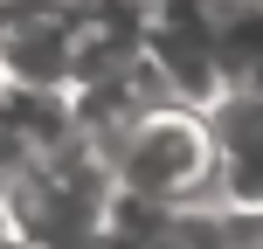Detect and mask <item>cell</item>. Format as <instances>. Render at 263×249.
Masks as SVG:
<instances>
[{
    "instance_id": "3",
    "label": "cell",
    "mask_w": 263,
    "mask_h": 249,
    "mask_svg": "<svg viewBox=\"0 0 263 249\" xmlns=\"http://www.w3.org/2000/svg\"><path fill=\"white\" fill-rule=\"evenodd\" d=\"M0 7H14V0H0Z\"/></svg>"
},
{
    "instance_id": "1",
    "label": "cell",
    "mask_w": 263,
    "mask_h": 249,
    "mask_svg": "<svg viewBox=\"0 0 263 249\" xmlns=\"http://www.w3.org/2000/svg\"><path fill=\"white\" fill-rule=\"evenodd\" d=\"M104 145V166L118 180V194H139V201H159V208H180V201H208L215 194V139H208V118L201 104H166L125 118Z\"/></svg>"
},
{
    "instance_id": "2",
    "label": "cell",
    "mask_w": 263,
    "mask_h": 249,
    "mask_svg": "<svg viewBox=\"0 0 263 249\" xmlns=\"http://www.w3.org/2000/svg\"><path fill=\"white\" fill-rule=\"evenodd\" d=\"M7 104H14V83L0 76V125H7Z\"/></svg>"
}]
</instances>
